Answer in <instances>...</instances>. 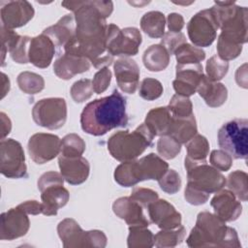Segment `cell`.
<instances>
[{
    "instance_id": "6da1fadb",
    "label": "cell",
    "mask_w": 248,
    "mask_h": 248,
    "mask_svg": "<svg viewBox=\"0 0 248 248\" xmlns=\"http://www.w3.org/2000/svg\"><path fill=\"white\" fill-rule=\"evenodd\" d=\"M61 5L74 12L75 37L64 46L66 53L87 58L95 68L108 67L113 56L108 53L106 18L113 11L111 1H63Z\"/></svg>"
},
{
    "instance_id": "7a4b0ae2",
    "label": "cell",
    "mask_w": 248,
    "mask_h": 248,
    "mask_svg": "<svg viewBox=\"0 0 248 248\" xmlns=\"http://www.w3.org/2000/svg\"><path fill=\"white\" fill-rule=\"evenodd\" d=\"M127 124L126 98L116 89L109 96L88 103L80 114L81 129L92 136H103Z\"/></svg>"
},
{
    "instance_id": "3957f363",
    "label": "cell",
    "mask_w": 248,
    "mask_h": 248,
    "mask_svg": "<svg viewBox=\"0 0 248 248\" xmlns=\"http://www.w3.org/2000/svg\"><path fill=\"white\" fill-rule=\"evenodd\" d=\"M186 242L192 248H239L241 246L236 231L232 227H228L226 222L216 214L207 211L198 214L196 226L192 229Z\"/></svg>"
},
{
    "instance_id": "277c9868",
    "label": "cell",
    "mask_w": 248,
    "mask_h": 248,
    "mask_svg": "<svg viewBox=\"0 0 248 248\" xmlns=\"http://www.w3.org/2000/svg\"><path fill=\"white\" fill-rule=\"evenodd\" d=\"M169 170V165L155 153L122 162L114 170V180L123 187H132L143 180H159Z\"/></svg>"
},
{
    "instance_id": "5b68a950",
    "label": "cell",
    "mask_w": 248,
    "mask_h": 248,
    "mask_svg": "<svg viewBox=\"0 0 248 248\" xmlns=\"http://www.w3.org/2000/svg\"><path fill=\"white\" fill-rule=\"evenodd\" d=\"M210 10L218 28L221 29L219 36L237 45L247 42L248 10L246 7H239L234 1H216Z\"/></svg>"
},
{
    "instance_id": "8992f818",
    "label": "cell",
    "mask_w": 248,
    "mask_h": 248,
    "mask_svg": "<svg viewBox=\"0 0 248 248\" xmlns=\"http://www.w3.org/2000/svg\"><path fill=\"white\" fill-rule=\"evenodd\" d=\"M154 137L147 126L141 123L133 132L118 131L111 135L108 140V150L117 161L136 160L152 145Z\"/></svg>"
},
{
    "instance_id": "52a82bcc",
    "label": "cell",
    "mask_w": 248,
    "mask_h": 248,
    "mask_svg": "<svg viewBox=\"0 0 248 248\" xmlns=\"http://www.w3.org/2000/svg\"><path fill=\"white\" fill-rule=\"evenodd\" d=\"M218 144L222 150L234 159H247L248 155V120L235 118L225 124L218 131Z\"/></svg>"
},
{
    "instance_id": "ba28073f",
    "label": "cell",
    "mask_w": 248,
    "mask_h": 248,
    "mask_svg": "<svg viewBox=\"0 0 248 248\" xmlns=\"http://www.w3.org/2000/svg\"><path fill=\"white\" fill-rule=\"evenodd\" d=\"M57 232L65 248H103L107 245L108 239L102 231L93 230L85 232L72 218L62 220L57 226Z\"/></svg>"
},
{
    "instance_id": "9c48e42d",
    "label": "cell",
    "mask_w": 248,
    "mask_h": 248,
    "mask_svg": "<svg viewBox=\"0 0 248 248\" xmlns=\"http://www.w3.org/2000/svg\"><path fill=\"white\" fill-rule=\"evenodd\" d=\"M142 37L136 27L120 29L117 25L108 24L106 34V47L108 53L114 56H134L138 54Z\"/></svg>"
},
{
    "instance_id": "30bf717a",
    "label": "cell",
    "mask_w": 248,
    "mask_h": 248,
    "mask_svg": "<svg viewBox=\"0 0 248 248\" xmlns=\"http://www.w3.org/2000/svg\"><path fill=\"white\" fill-rule=\"evenodd\" d=\"M184 166L187 170L188 184L208 194L220 191L226 185L225 176L205 162H194L185 157Z\"/></svg>"
},
{
    "instance_id": "8fae6325",
    "label": "cell",
    "mask_w": 248,
    "mask_h": 248,
    "mask_svg": "<svg viewBox=\"0 0 248 248\" xmlns=\"http://www.w3.org/2000/svg\"><path fill=\"white\" fill-rule=\"evenodd\" d=\"M34 122L44 128L56 130L67 120V104L63 98H45L37 102L32 108Z\"/></svg>"
},
{
    "instance_id": "7c38bea8",
    "label": "cell",
    "mask_w": 248,
    "mask_h": 248,
    "mask_svg": "<svg viewBox=\"0 0 248 248\" xmlns=\"http://www.w3.org/2000/svg\"><path fill=\"white\" fill-rule=\"evenodd\" d=\"M0 171L8 178L27 176L24 150L14 139H4L0 141Z\"/></svg>"
},
{
    "instance_id": "4fadbf2b",
    "label": "cell",
    "mask_w": 248,
    "mask_h": 248,
    "mask_svg": "<svg viewBox=\"0 0 248 248\" xmlns=\"http://www.w3.org/2000/svg\"><path fill=\"white\" fill-rule=\"evenodd\" d=\"M218 25L210 9L197 13L187 24L189 39L196 46H209L215 41Z\"/></svg>"
},
{
    "instance_id": "5bb4252c",
    "label": "cell",
    "mask_w": 248,
    "mask_h": 248,
    "mask_svg": "<svg viewBox=\"0 0 248 248\" xmlns=\"http://www.w3.org/2000/svg\"><path fill=\"white\" fill-rule=\"evenodd\" d=\"M27 148L31 159L36 164L42 165L60 154L61 140L53 134L37 133L30 137Z\"/></svg>"
},
{
    "instance_id": "9a60e30c",
    "label": "cell",
    "mask_w": 248,
    "mask_h": 248,
    "mask_svg": "<svg viewBox=\"0 0 248 248\" xmlns=\"http://www.w3.org/2000/svg\"><path fill=\"white\" fill-rule=\"evenodd\" d=\"M31 38L28 36H19L12 29L1 25V53L2 66H4L6 53L9 52L12 59L18 64L29 63L28 50Z\"/></svg>"
},
{
    "instance_id": "2e32d148",
    "label": "cell",
    "mask_w": 248,
    "mask_h": 248,
    "mask_svg": "<svg viewBox=\"0 0 248 248\" xmlns=\"http://www.w3.org/2000/svg\"><path fill=\"white\" fill-rule=\"evenodd\" d=\"M35 11L28 1H8L1 3L2 25L8 29L21 27L28 23L34 16Z\"/></svg>"
},
{
    "instance_id": "e0dca14e",
    "label": "cell",
    "mask_w": 248,
    "mask_h": 248,
    "mask_svg": "<svg viewBox=\"0 0 248 248\" xmlns=\"http://www.w3.org/2000/svg\"><path fill=\"white\" fill-rule=\"evenodd\" d=\"M23 210L18 206L1 214L0 239L14 240L25 235L30 228V221Z\"/></svg>"
},
{
    "instance_id": "ac0fdd59",
    "label": "cell",
    "mask_w": 248,
    "mask_h": 248,
    "mask_svg": "<svg viewBox=\"0 0 248 248\" xmlns=\"http://www.w3.org/2000/svg\"><path fill=\"white\" fill-rule=\"evenodd\" d=\"M175 70V79L172 81V86L176 94L185 97L194 95L203 75L202 65L201 63L188 65L177 64Z\"/></svg>"
},
{
    "instance_id": "d6986e66",
    "label": "cell",
    "mask_w": 248,
    "mask_h": 248,
    "mask_svg": "<svg viewBox=\"0 0 248 248\" xmlns=\"http://www.w3.org/2000/svg\"><path fill=\"white\" fill-rule=\"evenodd\" d=\"M113 70L118 87L124 93H135L140 79V68L137 62L129 57H121L114 61Z\"/></svg>"
},
{
    "instance_id": "ffe728a7",
    "label": "cell",
    "mask_w": 248,
    "mask_h": 248,
    "mask_svg": "<svg viewBox=\"0 0 248 248\" xmlns=\"http://www.w3.org/2000/svg\"><path fill=\"white\" fill-rule=\"evenodd\" d=\"M147 209L151 222L162 230L174 229L181 225V214L166 200L158 199Z\"/></svg>"
},
{
    "instance_id": "44dd1931",
    "label": "cell",
    "mask_w": 248,
    "mask_h": 248,
    "mask_svg": "<svg viewBox=\"0 0 248 248\" xmlns=\"http://www.w3.org/2000/svg\"><path fill=\"white\" fill-rule=\"evenodd\" d=\"M58 165L60 173L71 185L81 184L89 176L90 165L82 156L64 157L59 155Z\"/></svg>"
},
{
    "instance_id": "7402d4cb",
    "label": "cell",
    "mask_w": 248,
    "mask_h": 248,
    "mask_svg": "<svg viewBox=\"0 0 248 248\" xmlns=\"http://www.w3.org/2000/svg\"><path fill=\"white\" fill-rule=\"evenodd\" d=\"M54 53L55 45L48 36L42 33L31 38L28 50L29 63L37 68H47L53 59Z\"/></svg>"
},
{
    "instance_id": "603a6c76",
    "label": "cell",
    "mask_w": 248,
    "mask_h": 248,
    "mask_svg": "<svg viewBox=\"0 0 248 248\" xmlns=\"http://www.w3.org/2000/svg\"><path fill=\"white\" fill-rule=\"evenodd\" d=\"M210 205L215 214L225 222L235 221L242 212L240 201L229 189L216 192Z\"/></svg>"
},
{
    "instance_id": "cb8c5ba5",
    "label": "cell",
    "mask_w": 248,
    "mask_h": 248,
    "mask_svg": "<svg viewBox=\"0 0 248 248\" xmlns=\"http://www.w3.org/2000/svg\"><path fill=\"white\" fill-rule=\"evenodd\" d=\"M112 210L118 218L124 220L129 226H149V221L143 214V207L130 197H121L115 200Z\"/></svg>"
},
{
    "instance_id": "d4e9b609",
    "label": "cell",
    "mask_w": 248,
    "mask_h": 248,
    "mask_svg": "<svg viewBox=\"0 0 248 248\" xmlns=\"http://www.w3.org/2000/svg\"><path fill=\"white\" fill-rule=\"evenodd\" d=\"M90 67L91 62L87 58L65 52L54 61L53 72L59 78L68 80L76 75L87 72Z\"/></svg>"
},
{
    "instance_id": "484cf974",
    "label": "cell",
    "mask_w": 248,
    "mask_h": 248,
    "mask_svg": "<svg viewBox=\"0 0 248 248\" xmlns=\"http://www.w3.org/2000/svg\"><path fill=\"white\" fill-rule=\"evenodd\" d=\"M197 91L210 108L221 107L228 98L227 87L221 82L210 80L205 75H202Z\"/></svg>"
},
{
    "instance_id": "4316f807",
    "label": "cell",
    "mask_w": 248,
    "mask_h": 248,
    "mask_svg": "<svg viewBox=\"0 0 248 248\" xmlns=\"http://www.w3.org/2000/svg\"><path fill=\"white\" fill-rule=\"evenodd\" d=\"M69 198L70 194L63 185L46 187L41 192L43 214L46 216L56 215L58 209L67 204Z\"/></svg>"
},
{
    "instance_id": "83f0119b",
    "label": "cell",
    "mask_w": 248,
    "mask_h": 248,
    "mask_svg": "<svg viewBox=\"0 0 248 248\" xmlns=\"http://www.w3.org/2000/svg\"><path fill=\"white\" fill-rule=\"evenodd\" d=\"M44 34L48 36L55 46H65L76 34V20L74 15H66L54 25L46 28Z\"/></svg>"
},
{
    "instance_id": "f1b7e54d",
    "label": "cell",
    "mask_w": 248,
    "mask_h": 248,
    "mask_svg": "<svg viewBox=\"0 0 248 248\" xmlns=\"http://www.w3.org/2000/svg\"><path fill=\"white\" fill-rule=\"evenodd\" d=\"M172 123V115L168 107H159L150 109L144 120V124L154 136L169 135Z\"/></svg>"
},
{
    "instance_id": "f546056e",
    "label": "cell",
    "mask_w": 248,
    "mask_h": 248,
    "mask_svg": "<svg viewBox=\"0 0 248 248\" xmlns=\"http://www.w3.org/2000/svg\"><path fill=\"white\" fill-rule=\"evenodd\" d=\"M198 132L195 115L192 114L185 118H176L172 116V123L169 136L172 137L180 144L187 143Z\"/></svg>"
},
{
    "instance_id": "4dcf8cb0",
    "label": "cell",
    "mask_w": 248,
    "mask_h": 248,
    "mask_svg": "<svg viewBox=\"0 0 248 248\" xmlns=\"http://www.w3.org/2000/svg\"><path fill=\"white\" fill-rule=\"evenodd\" d=\"M170 57L168 50L161 44L152 45L143 52L142 62L150 72H161L169 66Z\"/></svg>"
},
{
    "instance_id": "1f68e13d",
    "label": "cell",
    "mask_w": 248,
    "mask_h": 248,
    "mask_svg": "<svg viewBox=\"0 0 248 248\" xmlns=\"http://www.w3.org/2000/svg\"><path fill=\"white\" fill-rule=\"evenodd\" d=\"M166 17L159 11L145 13L140 18V28L149 37L154 39L162 38L165 34Z\"/></svg>"
},
{
    "instance_id": "d6a6232c",
    "label": "cell",
    "mask_w": 248,
    "mask_h": 248,
    "mask_svg": "<svg viewBox=\"0 0 248 248\" xmlns=\"http://www.w3.org/2000/svg\"><path fill=\"white\" fill-rule=\"evenodd\" d=\"M186 230L180 225L174 229L162 230L154 235V245L161 248H172L180 244L185 237Z\"/></svg>"
},
{
    "instance_id": "836d02e7",
    "label": "cell",
    "mask_w": 248,
    "mask_h": 248,
    "mask_svg": "<svg viewBox=\"0 0 248 248\" xmlns=\"http://www.w3.org/2000/svg\"><path fill=\"white\" fill-rule=\"evenodd\" d=\"M127 244L129 248H150L154 245V234L147 227L129 226Z\"/></svg>"
},
{
    "instance_id": "e575fe53",
    "label": "cell",
    "mask_w": 248,
    "mask_h": 248,
    "mask_svg": "<svg viewBox=\"0 0 248 248\" xmlns=\"http://www.w3.org/2000/svg\"><path fill=\"white\" fill-rule=\"evenodd\" d=\"M228 189L241 202L248 199V175L245 171L234 170L231 172L226 180Z\"/></svg>"
},
{
    "instance_id": "d590c367",
    "label": "cell",
    "mask_w": 248,
    "mask_h": 248,
    "mask_svg": "<svg viewBox=\"0 0 248 248\" xmlns=\"http://www.w3.org/2000/svg\"><path fill=\"white\" fill-rule=\"evenodd\" d=\"M175 55L177 64L188 65L201 63L205 58V52L196 46L188 43L182 44L173 53Z\"/></svg>"
},
{
    "instance_id": "8d00e7d4",
    "label": "cell",
    "mask_w": 248,
    "mask_h": 248,
    "mask_svg": "<svg viewBox=\"0 0 248 248\" xmlns=\"http://www.w3.org/2000/svg\"><path fill=\"white\" fill-rule=\"evenodd\" d=\"M19 89L29 95L41 92L45 88V79L41 75L33 72H22L16 78Z\"/></svg>"
},
{
    "instance_id": "74e56055",
    "label": "cell",
    "mask_w": 248,
    "mask_h": 248,
    "mask_svg": "<svg viewBox=\"0 0 248 248\" xmlns=\"http://www.w3.org/2000/svg\"><path fill=\"white\" fill-rule=\"evenodd\" d=\"M187 156L194 162H205L209 153V142L202 135H196L186 143Z\"/></svg>"
},
{
    "instance_id": "f35d334b",
    "label": "cell",
    "mask_w": 248,
    "mask_h": 248,
    "mask_svg": "<svg viewBox=\"0 0 248 248\" xmlns=\"http://www.w3.org/2000/svg\"><path fill=\"white\" fill-rule=\"evenodd\" d=\"M84 140L77 134H68L61 140L60 155L64 157L81 156L85 151Z\"/></svg>"
},
{
    "instance_id": "ab89813d",
    "label": "cell",
    "mask_w": 248,
    "mask_h": 248,
    "mask_svg": "<svg viewBox=\"0 0 248 248\" xmlns=\"http://www.w3.org/2000/svg\"><path fill=\"white\" fill-rule=\"evenodd\" d=\"M168 108L170 111L171 115L176 118H185L194 114L193 104L189 97L178 94H175L171 97Z\"/></svg>"
},
{
    "instance_id": "60d3db41",
    "label": "cell",
    "mask_w": 248,
    "mask_h": 248,
    "mask_svg": "<svg viewBox=\"0 0 248 248\" xmlns=\"http://www.w3.org/2000/svg\"><path fill=\"white\" fill-rule=\"evenodd\" d=\"M229 62L223 60L218 55L211 56L205 65L206 77L213 81L222 79L228 73Z\"/></svg>"
},
{
    "instance_id": "b9f144b4",
    "label": "cell",
    "mask_w": 248,
    "mask_h": 248,
    "mask_svg": "<svg viewBox=\"0 0 248 248\" xmlns=\"http://www.w3.org/2000/svg\"><path fill=\"white\" fill-rule=\"evenodd\" d=\"M181 150V144L172 137L166 135L160 137L157 141V151L161 157L167 160L175 158Z\"/></svg>"
},
{
    "instance_id": "7bdbcfd3",
    "label": "cell",
    "mask_w": 248,
    "mask_h": 248,
    "mask_svg": "<svg viewBox=\"0 0 248 248\" xmlns=\"http://www.w3.org/2000/svg\"><path fill=\"white\" fill-rule=\"evenodd\" d=\"M163 90V85L158 79L146 78L141 81L140 85L139 94L144 100L153 101L161 97Z\"/></svg>"
},
{
    "instance_id": "ee69618b",
    "label": "cell",
    "mask_w": 248,
    "mask_h": 248,
    "mask_svg": "<svg viewBox=\"0 0 248 248\" xmlns=\"http://www.w3.org/2000/svg\"><path fill=\"white\" fill-rule=\"evenodd\" d=\"M92 80L89 78H82L76 81L70 90L71 97L76 103H83L91 98L93 95Z\"/></svg>"
},
{
    "instance_id": "f6af8a7d",
    "label": "cell",
    "mask_w": 248,
    "mask_h": 248,
    "mask_svg": "<svg viewBox=\"0 0 248 248\" xmlns=\"http://www.w3.org/2000/svg\"><path fill=\"white\" fill-rule=\"evenodd\" d=\"M242 51V45L232 43L223 37H218L217 42V55L225 61L235 59Z\"/></svg>"
},
{
    "instance_id": "bcb514c9",
    "label": "cell",
    "mask_w": 248,
    "mask_h": 248,
    "mask_svg": "<svg viewBox=\"0 0 248 248\" xmlns=\"http://www.w3.org/2000/svg\"><path fill=\"white\" fill-rule=\"evenodd\" d=\"M160 188L170 195L177 193L181 188V178L179 173L174 170H168L165 174L158 180Z\"/></svg>"
},
{
    "instance_id": "7dc6e473",
    "label": "cell",
    "mask_w": 248,
    "mask_h": 248,
    "mask_svg": "<svg viewBox=\"0 0 248 248\" xmlns=\"http://www.w3.org/2000/svg\"><path fill=\"white\" fill-rule=\"evenodd\" d=\"M130 198L138 202L143 208H147L152 202L159 199L158 193L149 188L143 187H135L132 190Z\"/></svg>"
},
{
    "instance_id": "c3c4849f",
    "label": "cell",
    "mask_w": 248,
    "mask_h": 248,
    "mask_svg": "<svg viewBox=\"0 0 248 248\" xmlns=\"http://www.w3.org/2000/svg\"><path fill=\"white\" fill-rule=\"evenodd\" d=\"M209 162L219 171H227L232 165V157L222 149H215L210 153Z\"/></svg>"
},
{
    "instance_id": "681fc988",
    "label": "cell",
    "mask_w": 248,
    "mask_h": 248,
    "mask_svg": "<svg viewBox=\"0 0 248 248\" xmlns=\"http://www.w3.org/2000/svg\"><path fill=\"white\" fill-rule=\"evenodd\" d=\"M111 72L108 67H104L100 69L95 75L92 79L93 90L96 94H101L105 92L111 81Z\"/></svg>"
},
{
    "instance_id": "f907efd6",
    "label": "cell",
    "mask_w": 248,
    "mask_h": 248,
    "mask_svg": "<svg viewBox=\"0 0 248 248\" xmlns=\"http://www.w3.org/2000/svg\"><path fill=\"white\" fill-rule=\"evenodd\" d=\"M186 43L185 35L181 32H167L161 39V45L168 50L170 55H172L174 51L180 46L182 44Z\"/></svg>"
},
{
    "instance_id": "816d5d0a",
    "label": "cell",
    "mask_w": 248,
    "mask_h": 248,
    "mask_svg": "<svg viewBox=\"0 0 248 248\" xmlns=\"http://www.w3.org/2000/svg\"><path fill=\"white\" fill-rule=\"evenodd\" d=\"M209 195L210 194L205 193L188 183L184 191V198L186 202L193 205H201L205 203L209 199Z\"/></svg>"
},
{
    "instance_id": "f5cc1de1",
    "label": "cell",
    "mask_w": 248,
    "mask_h": 248,
    "mask_svg": "<svg viewBox=\"0 0 248 248\" xmlns=\"http://www.w3.org/2000/svg\"><path fill=\"white\" fill-rule=\"evenodd\" d=\"M64 177L57 171H46L43 173L38 180V189L42 192L44 189L53 185H63Z\"/></svg>"
},
{
    "instance_id": "db71d44e",
    "label": "cell",
    "mask_w": 248,
    "mask_h": 248,
    "mask_svg": "<svg viewBox=\"0 0 248 248\" xmlns=\"http://www.w3.org/2000/svg\"><path fill=\"white\" fill-rule=\"evenodd\" d=\"M167 22L170 32L178 33L184 27V18L180 14L177 13L169 14L167 17Z\"/></svg>"
},
{
    "instance_id": "11a10c76",
    "label": "cell",
    "mask_w": 248,
    "mask_h": 248,
    "mask_svg": "<svg viewBox=\"0 0 248 248\" xmlns=\"http://www.w3.org/2000/svg\"><path fill=\"white\" fill-rule=\"evenodd\" d=\"M17 206L28 215L43 214V204L37 201H26Z\"/></svg>"
},
{
    "instance_id": "9f6ffc18",
    "label": "cell",
    "mask_w": 248,
    "mask_h": 248,
    "mask_svg": "<svg viewBox=\"0 0 248 248\" xmlns=\"http://www.w3.org/2000/svg\"><path fill=\"white\" fill-rule=\"evenodd\" d=\"M0 118H1V140H4L5 137L8 136L11 132L12 122L4 112H0Z\"/></svg>"
},
{
    "instance_id": "6f0895ef",
    "label": "cell",
    "mask_w": 248,
    "mask_h": 248,
    "mask_svg": "<svg viewBox=\"0 0 248 248\" xmlns=\"http://www.w3.org/2000/svg\"><path fill=\"white\" fill-rule=\"evenodd\" d=\"M1 77H2V78H1V81H2V95H1V98H4L5 95L10 90V79L4 73L1 74Z\"/></svg>"
}]
</instances>
